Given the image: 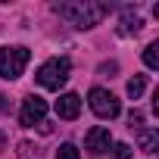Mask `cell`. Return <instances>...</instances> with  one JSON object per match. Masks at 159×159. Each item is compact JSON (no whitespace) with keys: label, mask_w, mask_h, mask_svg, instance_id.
Returning a JSON list of instances; mask_svg holds the SVG:
<instances>
[{"label":"cell","mask_w":159,"mask_h":159,"mask_svg":"<svg viewBox=\"0 0 159 159\" xmlns=\"http://www.w3.org/2000/svg\"><path fill=\"white\" fill-rule=\"evenodd\" d=\"M53 13H59L75 28H94V25L103 22V16L109 13V7L97 3V0H72V3H56Z\"/></svg>","instance_id":"1"},{"label":"cell","mask_w":159,"mask_h":159,"mask_svg":"<svg viewBox=\"0 0 159 159\" xmlns=\"http://www.w3.org/2000/svg\"><path fill=\"white\" fill-rule=\"evenodd\" d=\"M69 69H72V62L66 59V56H53V59H47L41 69H38V84L41 88H47V91H59L66 81H69Z\"/></svg>","instance_id":"2"},{"label":"cell","mask_w":159,"mask_h":159,"mask_svg":"<svg viewBox=\"0 0 159 159\" xmlns=\"http://www.w3.org/2000/svg\"><path fill=\"white\" fill-rule=\"evenodd\" d=\"M28 59H31L28 47H3V50H0V78L16 81V78L25 72Z\"/></svg>","instance_id":"3"},{"label":"cell","mask_w":159,"mask_h":159,"mask_svg":"<svg viewBox=\"0 0 159 159\" xmlns=\"http://www.w3.org/2000/svg\"><path fill=\"white\" fill-rule=\"evenodd\" d=\"M88 103H91V109H94L100 119H116V116L122 112L119 97H116L112 91H106V88H94V91L88 94Z\"/></svg>","instance_id":"4"},{"label":"cell","mask_w":159,"mask_h":159,"mask_svg":"<svg viewBox=\"0 0 159 159\" xmlns=\"http://www.w3.org/2000/svg\"><path fill=\"white\" fill-rule=\"evenodd\" d=\"M44 116H47V100H44V97H38V94H28V97L22 100L19 122H22L25 128H34V125H41V122H44Z\"/></svg>","instance_id":"5"},{"label":"cell","mask_w":159,"mask_h":159,"mask_svg":"<svg viewBox=\"0 0 159 159\" xmlns=\"http://www.w3.org/2000/svg\"><path fill=\"white\" fill-rule=\"evenodd\" d=\"M109 147H112V134H109V128H103V125H94V128L84 134V150H91L94 156L106 153Z\"/></svg>","instance_id":"6"},{"label":"cell","mask_w":159,"mask_h":159,"mask_svg":"<svg viewBox=\"0 0 159 159\" xmlns=\"http://www.w3.org/2000/svg\"><path fill=\"white\" fill-rule=\"evenodd\" d=\"M78 112H81V97H78V94H62L56 100V116L59 119L72 122V119H78Z\"/></svg>","instance_id":"7"},{"label":"cell","mask_w":159,"mask_h":159,"mask_svg":"<svg viewBox=\"0 0 159 159\" xmlns=\"http://www.w3.org/2000/svg\"><path fill=\"white\" fill-rule=\"evenodd\" d=\"M137 143H140L143 153H156V147H159V134H156V128H140V131H137Z\"/></svg>","instance_id":"8"},{"label":"cell","mask_w":159,"mask_h":159,"mask_svg":"<svg viewBox=\"0 0 159 159\" xmlns=\"http://www.w3.org/2000/svg\"><path fill=\"white\" fill-rule=\"evenodd\" d=\"M143 91H147V75H134L131 81H128V97H131V100H137Z\"/></svg>","instance_id":"9"},{"label":"cell","mask_w":159,"mask_h":159,"mask_svg":"<svg viewBox=\"0 0 159 159\" xmlns=\"http://www.w3.org/2000/svg\"><path fill=\"white\" fill-rule=\"evenodd\" d=\"M140 25H143V19H140V16H125L119 31H122V34H137V31H140Z\"/></svg>","instance_id":"10"},{"label":"cell","mask_w":159,"mask_h":159,"mask_svg":"<svg viewBox=\"0 0 159 159\" xmlns=\"http://www.w3.org/2000/svg\"><path fill=\"white\" fill-rule=\"evenodd\" d=\"M143 62H147V69H159V44H150L143 50Z\"/></svg>","instance_id":"11"},{"label":"cell","mask_w":159,"mask_h":159,"mask_svg":"<svg viewBox=\"0 0 159 159\" xmlns=\"http://www.w3.org/2000/svg\"><path fill=\"white\" fill-rule=\"evenodd\" d=\"M56 159H81V156H78V147L75 143H62L56 150Z\"/></svg>","instance_id":"12"},{"label":"cell","mask_w":159,"mask_h":159,"mask_svg":"<svg viewBox=\"0 0 159 159\" xmlns=\"http://www.w3.org/2000/svg\"><path fill=\"white\" fill-rule=\"evenodd\" d=\"M131 147L128 143H112V159H131Z\"/></svg>","instance_id":"13"},{"label":"cell","mask_w":159,"mask_h":159,"mask_svg":"<svg viewBox=\"0 0 159 159\" xmlns=\"http://www.w3.org/2000/svg\"><path fill=\"white\" fill-rule=\"evenodd\" d=\"M128 122H131V128H134V125H140V122H143V112H137V109H131V116H128Z\"/></svg>","instance_id":"14"},{"label":"cell","mask_w":159,"mask_h":159,"mask_svg":"<svg viewBox=\"0 0 159 159\" xmlns=\"http://www.w3.org/2000/svg\"><path fill=\"white\" fill-rule=\"evenodd\" d=\"M7 106H10V103H7V97L0 94V112H7Z\"/></svg>","instance_id":"15"},{"label":"cell","mask_w":159,"mask_h":159,"mask_svg":"<svg viewBox=\"0 0 159 159\" xmlns=\"http://www.w3.org/2000/svg\"><path fill=\"white\" fill-rule=\"evenodd\" d=\"M3 147H7V134H3V131H0V150H3Z\"/></svg>","instance_id":"16"}]
</instances>
